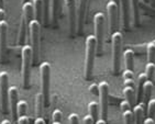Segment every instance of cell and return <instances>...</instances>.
I'll use <instances>...</instances> for the list:
<instances>
[{"mask_svg":"<svg viewBox=\"0 0 155 124\" xmlns=\"http://www.w3.org/2000/svg\"><path fill=\"white\" fill-rule=\"evenodd\" d=\"M33 64V52L30 44H24L21 47V76L23 88L30 85L31 66Z\"/></svg>","mask_w":155,"mask_h":124,"instance_id":"1","label":"cell"},{"mask_svg":"<svg viewBox=\"0 0 155 124\" xmlns=\"http://www.w3.org/2000/svg\"><path fill=\"white\" fill-rule=\"evenodd\" d=\"M97 53V40L95 35L86 38V60H85V78L90 80L94 75V66Z\"/></svg>","mask_w":155,"mask_h":124,"instance_id":"2","label":"cell"},{"mask_svg":"<svg viewBox=\"0 0 155 124\" xmlns=\"http://www.w3.org/2000/svg\"><path fill=\"white\" fill-rule=\"evenodd\" d=\"M112 43V71L114 75H118L121 69V53H122V34L119 31H116L111 34Z\"/></svg>","mask_w":155,"mask_h":124,"instance_id":"3","label":"cell"},{"mask_svg":"<svg viewBox=\"0 0 155 124\" xmlns=\"http://www.w3.org/2000/svg\"><path fill=\"white\" fill-rule=\"evenodd\" d=\"M40 76H41L42 95L44 100V106L50 103V85H51V65L48 62H43L40 65Z\"/></svg>","mask_w":155,"mask_h":124,"instance_id":"4","label":"cell"},{"mask_svg":"<svg viewBox=\"0 0 155 124\" xmlns=\"http://www.w3.org/2000/svg\"><path fill=\"white\" fill-rule=\"evenodd\" d=\"M40 22L36 19H32L29 23V35H30V43L33 52V64H35L39 58V46H40Z\"/></svg>","mask_w":155,"mask_h":124,"instance_id":"5","label":"cell"},{"mask_svg":"<svg viewBox=\"0 0 155 124\" xmlns=\"http://www.w3.org/2000/svg\"><path fill=\"white\" fill-rule=\"evenodd\" d=\"M95 24V36L97 40V53L101 54L104 48V15L102 12H97L94 17Z\"/></svg>","mask_w":155,"mask_h":124,"instance_id":"6","label":"cell"},{"mask_svg":"<svg viewBox=\"0 0 155 124\" xmlns=\"http://www.w3.org/2000/svg\"><path fill=\"white\" fill-rule=\"evenodd\" d=\"M99 86V106L101 118L107 121L108 118V106H109V83L107 81H101Z\"/></svg>","mask_w":155,"mask_h":124,"instance_id":"7","label":"cell"},{"mask_svg":"<svg viewBox=\"0 0 155 124\" xmlns=\"http://www.w3.org/2000/svg\"><path fill=\"white\" fill-rule=\"evenodd\" d=\"M0 95L2 112L7 113L9 104V76L7 71H0Z\"/></svg>","mask_w":155,"mask_h":124,"instance_id":"8","label":"cell"},{"mask_svg":"<svg viewBox=\"0 0 155 124\" xmlns=\"http://www.w3.org/2000/svg\"><path fill=\"white\" fill-rule=\"evenodd\" d=\"M120 6V0H109L107 3L108 20H109V32L114 33L118 28V9Z\"/></svg>","mask_w":155,"mask_h":124,"instance_id":"9","label":"cell"},{"mask_svg":"<svg viewBox=\"0 0 155 124\" xmlns=\"http://www.w3.org/2000/svg\"><path fill=\"white\" fill-rule=\"evenodd\" d=\"M65 6L67 9L68 25L71 36H74L77 33V12H76V0H65Z\"/></svg>","mask_w":155,"mask_h":124,"instance_id":"10","label":"cell"},{"mask_svg":"<svg viewBox=\"0 0 155 124\" xmlns=\"http://www.w3.org/2000/svg\"><path fill=\"white\" fill-rule=\"evenodd\" d=\"M18 88L15 86L9 87V104L12 124H18Z\"/></svg>","mask_w":155,"mask_h":124,"instance_id":"11","label":"cell"},{"mask_svg":"<svg viewBox=\"0 0 155 124\" xmlns=\"http://www.w3.org/2000/svg\"><path fill=\"white\" fill-rule=\"evenodd\" d=\"M89 0H79L77 9V34H81L84 30L85 21H86V11Z\"/></svg>","mask_w":155,"mask_h":124,"instance_id":"12","label":"cell"},{"mask_svg":"<svg viewBox=\"0 0 155 124\" xmlns=\"http://www.w3.org/2000/svg\"><path fill=\"white\" fill-rule=\"evenodd\" d=\"M7 36H8V23L6 20L0 21V60L3 62L7 53Z\"/></svg>","mask_w":155,"mask_h":124,"instance_id":"13","label":"cell"},{"mask_svg":"<svg viewBox=\"0 0 155 124\" xmlns=\"http://www.w3.org/2000/svg\"><path fill=\"white\" fill-rule=\"evenodd\" d=\"M120 8H121V15H122V23L125 30L129 29L130 25V12H131V5L130 0H120Z\"/></svg>","mask_w":155,"mask_h":124,"instance_id":"14","label":"cell"},{"mask_svg":"<svg viewBox=\"0 0 155 124\" xmlns=\"http://www.w3.org/2000/svg\"><path fill=\"white\" fill-rule=\"evenodd\" d=\"M120 109L122 112L123 121L124 124H135L134 116H133V111L131 110V104L127 100H123L120 102Z\"/></svg>","mask_w":155,"mask_h":124,"instance_id":"15","label":"cell"},{"mask_svg":"<svg viewBox=\"0 0 155 124\" xmlns=\"http://www.w3.org/2000/svg\"><path fill=\"white\" fill-rule=\"evenodd\" d=\"M29 28V23H28L27 19L23 15H21V21H20V29H19V34H18V45L24 44L25 41V35H27V30Z\"/></svg>","mask_w":155,"mask_h":124,"instance_id":"16","label":"cell"},{"mask_svg":"<svg viewBox=\"0 0 155 124\" xmlns=\"http://www.w3.org/2000/svg\"><path fill=\"white\" fill-rule=\"evenodd\" d=\"M133 116H134V123L135 124H143V116L144 111H145V104L143 102H139L133 106Z\"/></svg>","mask_w":155,"mask_h":124,"instance_id":"17","label":"cell"},{"mask_svg":"<svg viewBox=\"0 0 155 124\" xmlns=\"http://www.w3.org/2000/svg\"><path fill=\"white\" fill-rule=\"evenodd\" d=\"M132 11V19H133V25L137 27L140 24V9H139V0H130Z\"/></svg>","mask_w":155,"mask_h":124,"instance_id":"18","label":"cell"},{"mask_svg":"<svg viewBox=\"0 0 155 124\" xmlns=\"http://www.w3.org/2000/svg\"><path fill=\"white\" fill-rule=\"evenodd\" d=\"M147 79V76H146L145 73L143 74H140L137 76V102H141L142 100V95H143V87L144 83H146Z\"/></svg>","mask_w":155,"mask_h":124,"instance_id":"19","label":"cell"},{"mask_svg":"<svg viewBox=\"0 0 155 124\" xmlns=\"http://www.w3.org/2000/svg\"><path fill=\"white\" fill-rule=\"evenodd\" d=\"M27 19L28 23H30L33 19V15H34V8H33V3L28 1V2L22 3V13Z\"/></svg>","mask_w":155,"mask_h":124,"instance_id":"20","label":"cell"},{"mask_svg":"<svg viewBox=\"0 0 155 124\" xmlns=\"http://www.w3.org/2000/svg\"><path fill=\"white\" fill-rule=\"evenodd\" d=\"M123 57H124V62H125V67L129 70H133V59H134V52L131 50V48H127V50L123 52Z\"/></svg>","mask_w":155,"mask_h":124,"instance_id":"21","label":"cell"},{"mask_svg":"<svg viewBox=\"0 0 155 124\" xmlns=\"http://www.w3.org/2000/svg\"><path fill=\"white\" fill-rule=\"evenodd\" d=\"M123 96H124L125 100L132 106H134L135 100H137V96H135V89L132 87L125 86L123 89Z\"/></svg>","mask_w":155,"mask_h":124,"instance_id":"22","label":"cell"},{"mask_svg":"<svg viewBox=\"0 0 155 124\" xmlns=\"http://www.w3.org/2000/svg\"><path fill=\"white\" fill-rule=\"evenodd\" d=\"M61 13V0H52V23L57 24V19Z\"/></svg>","mask_w":155,"mask_h":124,"instance_id":"23","label":"cell"},{"mask_svg":"<svg viewBox=\"0 0 155 124\" xmlns=\"http://www.w3.org/2000/svg\"><path fill=\"white\" fill-rule=\"evenodd\" d=\"M152 90H153V81L152 80H146V83H144V87H143V95H142V99H143L144 104L149 103Z\"/></svg>","mask_w":155,"mask_h":124,"instance_id":"24","label":"cell"},{"mask_svg":"<svg viewBox=\"0 0 155 124\" xmlns=\"http://www.w3.org/2000/svg\"><path fill=\"white\" fill-rule=\"evenodd\" d=\"M33 8H34V15L36 20L41 21L43 18V3L42 0H33Z\"/></svg>","mask_w":155,"mask_h":124,"instance_id":"25","label":"cell"},{"mask_svg":"<svg viewBox=\"0 0 155 124\" xmlns=\"http://www.w3.org/2000/svg\"><path fill=\"white\" fill-rule=\"evenodd\" d=\"M123 80H124V86L134 88V74H133V70L125 69L124 73H123Z\"/></svg>","mask_w":155,"mask_h":124,"instance_id":"26","label":"cell"},{"mask_svg":"<svg viewBox=\"0 0 155 124\" xmlns=\"http://www.w3.org/2000/svg\"><path fill=\"white\" fill-rule=\"evenodd\" d=\"M88 111H89V114L91 115V118L94 120V123L96 124V122L98 121V103L95 102V101H91L89 104H88Z\"/></svg>","mask_w":155,"mask_h":124,"instance_id":"27","label":"cell"},{"mask_svg":"<svg viewBox=\"0 0 155 124\" xmlns=\"http://www.w3.org/2000/svg\"><path fill=\"white\" fill-rule=\"evenodd\" d=\"M43 3V21L45 25H48L50 22V0H42Z\"/></svg>","mask_w":155,"mask_h":124,"instance_id":"28","label":"cell"},{"mask_svg":"<svg viewBox=\"0 0 155 124\" xmlns=\"http://www.w3.org/2000/svg\"><path fill=\"white\" fill-rule=\"evenodd\" d=\"M146 54H147V62L154 63L155 62V42L147 43V48H146Z\"/></svg>","mask_w":155,"mask_h":124,"instance_id":"29","label":"cell"},{"mask_svg":"<svg viewBox=\"0 0 155 124\" xmlns=\"http://www.w3.org/2000/svg\"><path fill=\"white\" fill-rule=\"evenodd\" d=\"M129 48H131L134 54H139V55H142V54L146 53V48H147V43H143V44H137V45H132Z\"/></svg>","mask_w":155,"mask_h":124,"instance_id":"30","label":"cell"},{"mask_svg":"<svg viewBox=\"0 0 155 124\" xmlns=\"http://www.w3.org/2000/svg\"><path fill=\"white\" fill-rule=\"evenodd\" d=\"M155 73V64L154 63H147L145 66V74L147 76V79L152 80L153 76H154Z\"/></svg>","mask_w":155,"mask_h":124,"instance_id":"31","label":"cell"},{"mask_svg":"<svg viewBox=\"0 0 155 124\" xmlns=\"http://www.w3.org/2000/svg\"><path fill=\"white\" fill-rule=\"evenodd\" d=\"M147 114L150 118L154 119L155 116V99H150L147 103Z\"/></svg>","mask_w":155,"mask_h":124,"instance_id":"32","label":"cell"},{"mask_svg":"<svg viewBox=\"0 0 155 124\" xmlns=\"http://www.w3.org/2000/svg\"><path fill=\"white\" fill-rule=\"evenodd\" d=\"M62 111L58 109L54 110L53 112V122L52 124H62Z\"/></svg>","mask_w":155,"mask_h":124,"instance_id":"33","label":"cell"},{"mask_svg":"<svg viewBox=\"0 0 155 124\" xmlns=\"http://www.w3.org/2000/svg\"><path fill=\"white\" fill-rule=\"evenodd\" d=\"M68 121L71 124H79V118L76 113H71L68 116Z\"/></svg>","mask_w":155,"mask_h":124,"instance_id":"34","label":"cell"},{"mask_svg":"<svg viewBox=\"0 0 155 124\" xmlns=\"http://www.w3.org/2000/svg\"><path fill=\"white\" fill-rule=\"evenodd\" d=\"M18 124H29V118L27 114L18 115Z\"/></svg>","mask_w":155,"mask_h":124,"instance_id":"35","label":"cell"},{"mask_svg":"<svg viewBox=\"0 0 155 124\" xmlns=\"http://www.w3.org/2000/svg\"><path fill=\"white\" fill-rule=\"evenodd\" d=\"M83 123H84V124H95V123H94L93 118H91V115H90V114L85 115V116H84Z\"/></svg>","mask_w":155,"mask_h":124,"instance_id":"36","label":"cell"},{"mask_svg":"<svg viewBox=\"0 0 155 124\" xmlns=\"http://www.w3.org/2000/svg\"><path fill=\"white\" fill-rule=\"evenodd\" d=\"M90 92H91V93H96V95H99V86L93 83V85L90 86Z\"/></svg>","mask_w":155,"mask_h":124,"instance_id":"37","label":"cell"},{"mask_svg":"<svg viewBox=\"0 0 155 124\" xmlns=\"http://www.w3.org/2000/svg\"><path fill=\"white\" fill-rule=\"evenodd\" d=\"M34 124H45V121H44V119H43V116H35Z\"/></svg>","mask_w":155,"mask_h":124,"instance_id":"38","label":"cell"},{"mask_svg":"<svg viewBox=\"0 0 155 124\" xmlns=\"http://www.w3.org/2000/svg\"><path fill=\"white\" fill-rule=\"evenodd\" d=\"M143 124H155V121L153 118H150L149 116V118H146L143 121Z\"/></svg>","mask_w":155,"mask_h":124,"instance_id":"39","label":"cell"},{"mask_svg":"<svg viewBox=\"0 0 155 124\" xmlns=\"http://www.w3.org/2000/svg\"><path fill=\"white\" fill-rule=\"evenodd\" d=\"M5 17H6V11H5V8H0V21L5 20Z\"/></svg>","mask_w":155,"mask_h":124,"instance_id":"40","label":"cell"},{"mask_svg":"<svg viewBox=\"0 0 155 124\" xmlns=\"http://www.w3.org/2000/svg\"><path fill=\"white\" fill-rule=\"evenodd\" d=\"M96 124H107V121L104 120L102 118H100V119H98V121L96 122Z\"/></svg>","mask_w":155,"mask_h":124,"instance_id":"41","label":"cell"},{"mask_svg":"<svg viewBox=\"0 0 155 124\" xmlns=\"http://www.w3.org/2000/svg\"><path fill=\"white\" fill-rule=\"evenodd\" d=\"M1 124H12V122L10 121V120H7V119H5V120L1 122Z\"/></svg>","mask_w":155,"mask_h":124,"instance_id":"42","label":"cell"},{"mask_svg":"<svg viewBox=\"0 0 155 124\" xmlns=\"http://www.w3.org/2000/svg\"><path fill=\"white\" fill-rule=\"evenodd\" d=\"M0 8H5V0H0Z\"/></svg>","mask_w":155,"mask_h":124,"instance_id":"43","label":"cell"},{"mask_svg":"<svg viewBox=\"0 0 155 124\" xmlns=\"http://www.w3.org/2000/svg\"><path fill=\"white\" fill-rule=\"evenodd\" d=\"M28 1H30V0H22V3H24V2H28Z\"/></svg>","mask_w":155,"mask_h":124,"instance_id":"44","label":"cell"},{"mask_svg":"<svg viewBox=\"0 0 155 124\" xmlns=\"http://www.w3.org/2000/svg\"><path fill=\"white\" fill-rule=\"evenodd\" d=\"M143 1H144V2H149L150 0H143Z\"/></svg>","mask_w":155,"mask_h":124,"instance_id":"45","label":"cell"},{"mask_svg":"<svg viewBox=\"0 0 155 124\" xmlns=\"http://www.w3.org/2000/svg\"><path fill=\"white\" fill-rule=\"evenodd\" d=\"M153 1H154V2H155V0H153Z\"/></svg>","mask_w":155,"mask_h":124,"instance_id":"46","label":"cell"}]
</instances>
